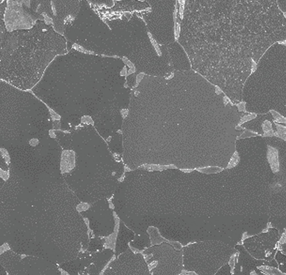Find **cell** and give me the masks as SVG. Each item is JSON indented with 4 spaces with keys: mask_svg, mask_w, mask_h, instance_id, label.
I'll use <instances>...</instances> for the list:
<instances>
[{
    "mask_svg": "<svg viewBox=\"0 0 286 275\" xmlns=\"http://www.w3.org/2000/svg\"><path fill=\"white\" fill-rule=\"evenodd\" d=\"M271 112L272 113L273 116L274 117L275 121L277 122L278 123H286V119L279 115L278 113L275 112L274 111H272Z\"/></svg>",
    "mask_w": 286,
    "mask_h": 275,
    "instance_id": "obj_1",
    "label": "cell"
},
{
    "mask_svg": "<svg viewBox=\"0 0 286 275\" xmlns=\"http://www.w3.org/2000/svg\"><path fill=\"white\" fill-rule=\"evenodd\" d=\"M263 131L265 132V133H268L270 131L272 130V125H271L270 122L268 121H266L263 123Z\"/></svg>",
    "mask_w": 286,
    "mask_h": 275,
    "instance_id": "obj_2",
    "label": "cell"
},
{
    "mask_svg": "<svg viewBox=\"0 0 286 275\" xmlns=\"http://www.w3.org/2000/svg\"><path fill=\"white\" fill-rule=\"evenodd\" d=\"M150 38H151L150 39H151V43H152L153 46H154L155 51L157 52V54H158L159 56H160L161 54V53L160 49L159 46H158V45H157V43L156 42V41H155L154 39L152 38V37H151Z\"/></svg>",
    "mask_w": 286,
    "mask_h": 275,
    "instance_id": "obj_3",
    "label": "cell"
},
{
    "mask_svg": "<svg viewBox=\"0 0 286 275\" xmlns=\"http://www.w3.org/2000/svg\"><path fill=\"white\" fill-rule=\"evenodd\" d=\"M254 116H255V115H247V116H244L243 118L241 119V121L240 122V124H242V123H243V122H244L248 121H249V120H251L252 119H254L253 118Z\"/></svg>",
    "mask_w": 286,
    "mask_h": 275,
    "instance_id": "obj_4",
    "label": "cell"
},
{
    "mask_svg": "<svg viewBox=\"0 0 286 275\" xmlns=\"http://www.w3.org/2000/svg\"><path fill=\"white\" fill-rule=\"evenodd\" d=\"M145 75V74L144 73H140L139 74H138L136 76V86L135 87H137L138 86V84L140 83L141 81H142V80L143 79V78H144V76Z\"/></svg>",
    "mask_w": 286,
    "mask_h": 275,
    "instance_id": "obj_5",
    "label": "cell"
},
{
    "mask_svg": "<svg viewBox=\"0 0 286 275\" xmlns=\"http://www.w3.org/2000/svg\"><path fill=\"white\" fill-rule=\"evenodd\" d=\"M39 143V140L36 138H33L30 141V144L32 146H35Z\"/></svg>",
    "mask_w": 286,
    "mask_h": 275,
    "instance_id": "obj_6",
    "label": "cell"
},
{
    "mask_svg": "<svg viewBox=\"0 0 286 275\" xmlns=\"http://www.w3.org/2000/svg\"><path fill=\"white\" fill-rule=\"evenodd\" d=\"M244 105H245L244 102H242V103H240L239 104L237 105V106L238 107V108H239V111H244L245 110V108H244Z\"/></svg>",
    "mask_w": 286,
    "mask_h": 275,
    "instance_id": "obj_7",
    "label": "cell"
},
{
    "mask_svg": "<svg viewBox=\"0 0 286 275\" xmlns=\"http://www.w3.org/2000/svg\"><path fill=\"white\" fill-rule=\"evenodd\" d=\"M127 68H126V67L125 66L124 68L122 70V71L121 72V76H125V75H127Z\"/></svg>",
    "mask_w": 286,
    "mask_h": 275,
    "instance_id": "obj_8",
    "label": "cell"
},
{
    "mask_svg": "<svg viewBox=\"0 0 286 275\" xmlns=\"http://www.w3.org/2000/svg\"><path fill=\"white\" fill-rule=\"evenodd\" d=\"M121 115L123 117H125L128 115V110H121Z\"/></svg>",
    "mask_w": 286,
    "mask_h": 275,
    "instance_id": "obj_9",
    "label": "cell"
},
{
    "mask_svg": "<svg viewBox=\"0 0 286 275\" xmlns=\"http://www.w3.org/2000/svg\"><path fill=\"white\" fill-rule=\"evenodd\" d=\"M216 94H219L220 93L222 92V90H220V89L217 87H216Z\"/></svg>",
    "mask_w": 286,
    "mask_h": 275,
    "instance_id": "obj_10",
    "label": "cell"
}]
</instances>
